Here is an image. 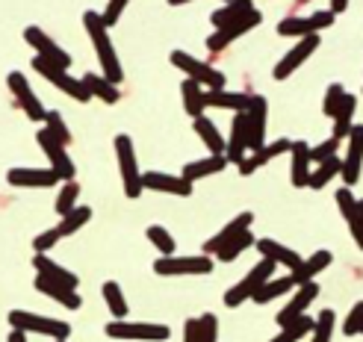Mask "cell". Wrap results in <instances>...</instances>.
<instances>
[{
	"instance_id": "1",
	"label": "cell",
	"mask_w": 363,
	"mask_h": 342,
	"mask_svg": "<svg viewBox=\"0 0 363 342\" xmlns=\"http://www.w3.org/2000/svg\"><path fill=\"white\" fill-rule=\"evenodd\" d=\"M83 24H86L89 39H92V45H95V53H98V62H101L104 77L118 86L124 80V71H121V62H118V53H116L113 42H110V33H106V27L101 24V15L89 9L83 15Z\"/></svg>"
},
{
	"instance_id": "2",
	"label": "cell",
	"mask_w": 363,
	"mask_h": 342,
	"mask_svg": "<svg viewBox=\"0 0 363 342\" xmlns=\"http://www.w3.org/2000/svg\"><path fill=\"white\" fill-rule=\"evenodd\" d=\"M9 325H12V331L42 334V336H50L53 342L71 336V325H68V321L50 319V316H39V313H27V310H12L9 313Z\"/></svg>"
},
{
	"instance_id": "3",
	"label": "cell",
	"mask_w": 363,
	"mask_h": 342,
	"mask_svg": "<svg viewBox=\"0 0 363 342\" xmlns=\"http://www.w3.org/2000/svg\"><path fill=\"white\" fill-rule=\"evenodd\" d=\"M275 268H278L275 263L263 257V260H260L257 266H254L251 272H248L237 286H230V290L225 292V304L233 310V307H240L242 301H254V295H257V292L263 290V286L272 280V275H275Z\"/></svg>"
},
{
	"instance_id": "4",
	"label": "cell",
	"mask_w": 363,
	"mask_h": 342,
	"mask_svg": "<svg viewBox=\"0 0 363 342\" xmlns=\"http://www.w3.org/2000/svg\"><path fill=\"white\" fill-rule=\"evenodd\" d=\"M116 156H118V171H121V186L127 198H139L142 195V171L136 163V151H133V139L127 133L116 136Z\"/></svg>"
},
{
	"instance_id": "5",
	"label": "cell",
	"mask_w": 363,
	"mask_h": 342,
	"mask_svg": "<svg viewBox=\"0 0 363 342\" xmlns=\"http://www.w3.org/2000/svg\"><path fill=\"white\" fill-rule=\"evenodd\" d=\"M30 65L39 71V74L45 77V80H50L53 86L60 89V92H65L68 98H74V101H80V103H86V101H92V92L86 89V83L83 80H77V77H71L65 68H60V65H50L48 59H42V57H33L30 59Z\"/></svg>"
},
{
	"instance_id": "6",
	"label": "cell",
	"mask_w": 363,
	"mask_h": 342,
	"mask_svg": "<svg viewBox=\"0 0 363 342\" xmlns=\"http://www.w3.org/2000/svg\"><path fill=\"white\" fill-rule=\"evenodd\" d=\"M110 339H133V342H162L169 339V325H157V321H110L106 325Z\"/></svg>"
},
{
	"instance_id": "7",
	"label": "cell",
	"mask_w": 363,
	"mask_h": 342,
	"mask_svg": "<svg viewBox=\"0 0 363 342\" xmlns=\"http://www.w3.org/2000/svg\"><path fill=\"white\" fill-rule=\"evenodd\" d=\"M154 272L160 278H195V275H210L213 272V260L207 254H195V257H160L154 263Z\"/></svg>"
},
{
	"instance_id": "8",
	"label": "cell",
	"mask_w": 363,
	"mask_h": 342,
	"mask_svg": "<svg viewBox=\"0 0 363 342\" xmlns=\"http://www.w3.org/2000/svg\"><path fill=\"white\" fill-rule=\"evenodd\" d=\"M172 65L184 71L189 80L201 83V86H210V92H213V89L219 92V89H225V83H228L222 71H216L213 65H207V62H201V59H195L192 53H186V50H174V53H172Z\"/></svg>"
},
{
	"instance_id": "9",
	"label": "cell",
	"mask_w": 363,
	"mask_h": 342,
	"mask_svg": "<svg viewBox=\"0 0 363 342\" xmlns=\"http://www.w3.org/2000/svg\"><path fill=\"white\" fill-rule=\"evenodd\" d=\"M6 86H9V92H12L15 103L27 113V118H33V121H45L48 110H45V103L35 98V92H33V86H30L27 74H21V71H12V74L6 77Z\"/></svg>"
},
{
	"instance_id": "10",
	"label": "cell",
	"mask_w": 363,
	"mask_h": 342,
	"mask_svg": "<svg viewBox=\"0 0 363 342\" xmlns=\"http://www.w3.org/2000/svg\"><path fill=\"white\" fill-rule=\"evenodd\" d=\"M24 42L35 50V57H42V59H48L50 65H60V68H65L68 71V65H71V57L68 53L50 39V35L42 30V27H27L24 30Z\"/></svg>"
},
{
	"instance_id": "11",
	"label": "cell",
	"mask_w": 363,
	"mask_h": 342,
	"mask_svg": "<svg viewBox=\"0 0 363 342\" xmlns=\"http://www.w3.org/2000/svg\"><path fill=\"white\" fill-rule=\"evenodd\" d=\"M35 139H39V148L45 151V156L50 159V169L60 174V180H65V183H71L74 180V159L68 156V151H65V145H60L57 139H53L45 127L35 133Z\"/></svg>"
},
{
	"instance_id": "12",
	"label": "cell",
	"mask_w": 363,
	"mask_h": 342,
	"mask_svg": "<svg viewBox=\"0 0 363 342\" xmlns=\"http://www.w3.org/2000/svg\"><path fill=\"white\" fill-rule=\"evenodd\" d=\"M334 24V15L325 9V12H313V15H301V18H284L278 24L281 35H298V39H307V35H319V30L331 27Z\"/></svg>"
},
{
	"instance_id": "13",
	"label": "cell",
	"mask_w": 363,
	"mask_h": 342,
	"mask_svg": "<svg viewBox=\"0 0 363 342\" xmlns=\"http://www.w3.org/2000/svg\"><path fill=\"white\" fill-rule=\"evenodd\" d=\"M266 113H269V103L263 95H251V106H248V151L257 154L266 148Z\"/></svg>"
},
{
	"instance_id": "14",
	"label": "cell",
	"mask_w": 363,
	"mask_h": 342,
	"mask_svg": "<svg viewBox=\"0 0 363 342\" xmlns=\"http://www.w3.org/2000/svg\"><path fill=\"white\" fill-rule=\"evenodd\" d=\"M360 169H363V124H354L349 133V151L346 159H342V174H340L346 189H352L360 180Z\"/></svg>"
},
{
	"instance_id": "15",
	"label": "cell",
	"mask_w": 363,
	"mask_h": 342,
	"mask_svg": "<svg viewBox=\"0 0 363 342\" xmlns=\"http://www.w3.org/2000/svg\"><path fill=\"white\" fill-rule=\"evenodd\" d=\"M263 21V18H260V12H257V6H254L248 15H242L240 18V21H233L230 27H225V30H216L213 35H210V39H207V47L216 53V50H225L233 39H240V35H245L248 30H254V27H257Z\"/></svg>"
},
{
	"instance_id": "16",
	"label": "cell",
	"mask_w": 363,
	"mask_h": 342,
	"mask_svg": "<svg viewBox=\"0 0 363 342\" xmlns=\"http://www.w3.org/2000/svg\"><path fill=\"white\" fill-rule=\"evenodd\" d=\"M251 224H254V212H240L233 222H228L216 236H210L207 242H204V254L210 257V254H219V251L225 248V245H230L237 236H242L245 230H251Z\"/></svg>"
},
{
	"instance_id": "17",
	"label": "cell",
	"mask_w": 363,
	"mask_h": 342,
	"mask_svg": "<svg viewBox=\"0 0 363 342\" xmlns=\"http://www.w3.org/2000/svg\"><path fill=\"white\" fill-rule=\"evenodd\" d=\"M316 295H319V283H316V280L298 286V292L293 295V301H286V307L278 313V325L286 328V325H293L296 319L307 316V307H311V304L316 301Z\"/></svg>"
},
{
	"instance_id": "18",
	"label": "cell",
	"mask_w": 363,
	"mask_h": 342,
	"mask_svg": "<svg viewBox=\"0 0 363 342\" xmlns=\"http://www.w3.org/2000/svg\"><path fill=\"white\" fill-rule=\"evenodd\" d=\"M316 47H319V35H307V39H301V42L275 65V80H286L289 74H293V71H298L307 59H311V53H316Z\"/></svg>"
},
{
	"instance_id": "19",
	"label": "cell",
	"mask_w": 363,
	"mask_h": 342,
	"mask_svg": "<svg viewBox=\"0 0 363 342\" xmlns=\"http://www.w3.org/2000/svg\"><path fill=\"white\" fill-rule=\"evenodd\" d=\"M142 186L154 189V192H169L177 198H189L192 195V183H186L180 174H166V171H145L142 174Z\"/></svg>"
},
{
	"instance_id": "20",
	"label": "cell",
	"mask_w": 363,
	"mask_h": 342,
	"mask_svg": "<svg viewBox=\"0 0 363 342\" xmlns=\"http://www.w3.org/2000/svg\"><path fill=\"white\" fill-rule=\"evenodd\" d=\"M245 154H248V118H245V113H240L230 121V142H228L225 156H228V163L240 169L245 163Z\"/></svg>"
},
{
	"instance_id": "21",
	"label": "cell",
	"mask_w": 363,
	"mask_h": 342,
	"mask_svg": "<svg viewBox=\"0 0 363 342\" xmlns=\"http://www.w3.org/2000/svg\"><path fill=\"white\" fill-rule=\"evenodd\" d=\"M6 183L9 186H30V189H45V186H53L60 183V174L53 169H12L6 174Z\"/></svg>"
},
{
	"instance_id": "22",
	"label": "cell",
	"mask_w": 363,
	"mask_h": 342,
	"mask_svg": "<svg viewBox=\"0 0 363 342\" xmlns=\"http://www.w3.org/2000/svg\"><path fill=\"white\" fill-rule=\"evenodd\" d=\"M35 292H42V295H48L50 301L62 304L65 310H80V304H83V298L77 295V290H71V286H62V283L50 280V278H45V275L35 278Z\"/></svg>"
},
{
	"instance_id": "23",
	"label": "cell",
	"mask_w": 363,
	"mask_h": 342,
	"mask_svg": "<svg viewBox=\"0 0 363 342\" xmlns=\"http://www.w3.org/2000/svg\"><path fill=\"white\" fill-rule=\"evenodd\" d=\"M257 251L266 257V260H272L275 266H284V268H289V272H298V266L304 263L293 248H286V245H281L278 239H257Z\"/></svg>"
},
{
	"instance_id": "24",
	"label": "cell",
	"mask_w": 363,
	"mask_h": 342,
	"mask_svg": "<svg viewBox=\"0 0 363 342\" xmlns=\"http://www.w3.org/2000/svg\"><path fill=\"white\" fill-rule=\"evenodd\" d=\"M293 151V142L289 139H278V142H269V145L263 148V151H257V154H251V156H245V163L240 166V174L242 177H248V174H254L260 166H266V163H272L275 156H281V154H289Z\"/></svg>"
},
{
	"instance_id": "25",
	"label": "cell",
	"mask_w": 363,
	"mask_h": 342,
	"mask_svg": "<svg viewBox=\"0 0 363 342\" xmlns=\"http://www.w3.org/2000/svg\"><path fill=\"white\" fill-rule=\"evenodd\" d=\"M228 166H230V163H228V156H204V159H192V163L184 166L180 177H184L186 183H198L201 177L219 174V171H225Z\"/></svg>"
},
{
	"instance_id": "26",
	"label": "cell",
	"mask_w": 363,
	"mask_h": 342,
	"mask_svg": "<svg viewBox=\"0 0 363 342\" xmlns=\"http://www.w3.org/2000/svg\"><path fill=\"white\" fill-rule=\"evenodd\" d=\"M207 106H219V110H230V113H248V106H251V95L245 92H228V89H219V92H210L207 89V95H204Z\"/></svg>"
},
{
	"instance_id": "27",
	"label": "cell",
	"mask_w": 363,
	"mask_h": 342,
	"mask_svg": "<svg viewBox=\"0 0 363 342\" xmlns=\"http://www.w3.org/2000/svg\"><path fill=\"white\" fill-rule=\"evenodd\" d=\"M33 266H35V272H39V275H45V278H50V280H57V283H62V286H71V290H77L80 278H77L74 272H68L65 266L53 263L48 254H35V257H33Z\"/></svg>"
},
{
	"instance_id": "28",
	"label": "cell",
	"mask_w": 363,
	"mask_h": 342,
	"mask_svg": "<svg viewBox=\"0 0 363 342\" xmlns=\"http://www.w3.org/2000/svg\"><path fill=\"white\" fill-rule=\"evenodd\" d=\"M204 89H201V83H195V80H184L180 83V98H184V110H186V115L189 118H204V110H207V101H204Z\"/></svg>"
},
{
	"instance_id": "29",
	"label": "cell",
	"mask_w": 363,
	"mask_h": 342,
	"mask_svg": "<svg viewBox=\"0 0 363 342\" xmlns=\"http://www.w3.org/2000/svg\"><path fill=\"white\" fill-rule=\"evenodd\" d=\"M293 186L304 189L311 186V145L307 142H293Z\"/></svg>"
},
{
	"instance_id": "30",
	"label": "cell",
	"mask_w": 363,
	"mask_h": 342,
	"mask_svg": "<svg viewBox=\"0 0 363 342\" xmlns=\"http://www.w3.org/2000/svg\"><path fill=\"white\" fill-rule=\"evenodd\" d=\"M334 263V254L331 251H316V254H311L301 266H298V272H293V278H296V283L298 286H304V283H313V278L319 275V272H325Z\"/></svg>"
},
{
	"instance_id": "31",
	"label": "cell",
	"mask_w": 363,
	"mask_h": 342,
	"mask_svg": "<svg viewBox=\"0 0 363 342\" xmlns=\"http://www.w3.org/2000/svg\"><path fill=\"white\" fill-rule=\"evenodd\" d=\"M195 133L201 136V142L207 145L210 156H225V151H228V142H225V136L219 133V127H216V124H213L207 115L195 121Z\"/></svg>"
},
{
	"instance_id": "32",
	"label": "cell",
	"mask_w": 363,
	"mask_h": 342,
	"mask_svg": "<svg viewBox=\"0 0 363 342\" xmlns=\"http://www.w3.org/2000/svg\"><path fill=\"white\" fill-rule=\"evenodd\" d=\"M83 83H86V89L92 92V98H101L104 103H118V98H121V89L116 86V83H110L104 74H83L80 77Z\"/></svg>"
},
{
	"instance_id": "33",
	"label": "cell",
	"mask_w": 363,
	"mask_h": 342,
	"mask_svg": "<svg viewBox=\"0 0 363 342\" xmlns=\"http://www.w3.org/2000/svg\"><path fill=\"white\" fill-rule=\"evenodd\" d=\"M354 110H357V98L354 95H346L342 98V103H340V110H337V118H334V139H346L349 133H352V127H354Z\"/></svg>"
},
{
	"instance_id": "34",
	"label": "cell",
	"mask_w": 363,
	"mask_h": 342,
	"mask_svg": "<svg viewBox=\"0 0 363 342\" xmlns=\"http://www.w3.org/2000/svg\"><path fill=\"white\" fill-rule=\"evenodd\" d=\"M251 9H254V4H248V0H233V4L216 9V12L210 15V21H213L216 30H225V27H230L233 21H240L242 15H248Z\"/></svg>"
},
{
	"instance_id": "35",
	"label": "cell",
	"mask_w": 363,
	"mask_h": 342,
	"mask_svg": "<svg viewBox=\"0 0 363 342\" xmlns=\"http://www.w3.org/2000/svg\"><path fill=\"white\" fill-rule=\"evenodd\" d=\"M313 331H316V319L313 316H301V319L293 321V325L281 328V334L272 342H301L304 336H313Z\"/></svg>"
},
{
	"instance_id": "36",
	"label": "cell",
	"mask_w": 363,
	"mask_h": 342,
	"mask_svg": "<svg viewBox=\"0 0 363 342\" xmlns=\"http://www.w3.org/2000/svg\"><path fill=\"white\" fill-rule=\"evenodd\" d=\"M296 278H293V272H289L286 278H272L266 286H263V290L257 292V295H254V301H257V304H269V301H275V298H281V295H286L289 290H296Z\"/></svg>"
},
{
	"instance_id": "37",
	"label": "cell",
	"mask_w": 363,
	"mask_h": 342,
	"mask_svg": "<svg viewBox=\"0 0 363 342\" xmlns=\"http://www.w3.org/2000/svg\"><path fill=\"white\" fill-rule=\"evenodd\" d=\"M342 174V159L340 156H331V159H325V163H319L313 171H311V189H325L331 183L334 177Z\"/></svg>"
},
{
	"instance_id": "38",
	"label": "cell",
	"mask_w": 363,
	"mask_h": 342,
	"mask_svg": "<svg viewBox=\"0 0 363 342\" xmlns=\"http://www.w3.org/2000/svg\"><path fill=\"white\" fill-rule=\"evenodd\" d=\"M104 301H106V307H110L113 319L116 321H124L127 316V301H124V292H121V286L116 280H106L104 283Z\"/></svg>"
},
{
	"instance_id": "39",
	"label": "cell",
	"mask_w": 363,
	"mask_h": 342,
	"mask_svg": "<svg viewBox=\"0 0 363 342\" xmlns=\"http://www.w3.org/2000/svg\"><path fill=\"white\" fill-rule=\"evenodd\" d=\"M89 219H92V210H89V207H77L71 215H65V219L57 227H53V230H57L60 239H65V236H71V233H77L83 224H89Z\"/></svg>"
},
{
	"instance_id": "40",
	"label": "cell",
	"mask_w": 363,
	"mask_h": 342,
	"mask_svg": "<svg viewBox=\"0 0 363 342\" xmlns=\"http://www.w3.org/2000/svg\"><path fill=\"white\" fill-rule=\"evenodd\" d=\"M45 130L53 136L60 142V145H71V142H74V136H71V130H68V124H65V118L57 113V110H50L48 115H45Z\"/></svg>"
},
{
	"instance_id": "41",
	"label": "cell",
	"mask_w": 363,
	"mask_h": 342,
	"mask_svg": "<svg viewBox=\"0 0 363 342\" xmlns=\"http://www.w3.org/2000/svg\"><path fill=\"white\" fill-rule=\"evenodd\" d=\"M77 198H80V183H77V180H71V183L62 186V192H60V198H57V212L62 215V219L80 207Z\"/></svg>"
},
{
	"instance_id": "42",
	"label": "cell",
	"mask_w": 363,
	"mask_h": 342,
	"mask_svg": "<svg viewBox=\"0 0 363 342\" xmlns=\"http://www.w3.org/2000/svg\"><path fill=\"white\" fill-rule=\"evenodd\" d=\"M145 233H148V239H151V245L160 251V254L162 257H174V239H172V233L166 230V227H160V224H151L148 230H145Z\"/></svg>"
},
{
	"instance_id": "43",
	"label": "cell",
	"mask_w": 363,
	"mask_h": 342,
	"mask_svg": "<svg viewBox=\"0 0 363 342\" xmlns=\"http://www.w3.org/2000/svg\"><path fill=\"white\" fill-rule=\"evenodd\" d=\"M251 245H257V239H254V233H251V230H245L242 236H237L230 245H225L216 257H219L222 263H233V260H237V257L242 254V251H245V248H251Z\"/></svg>"
},
{
	"instance_id": "44",
	"label": "cell",
	"mask_w": 363,
	"mask_h": 342,
	"mask_svg": "<svg viewBox=\"0 0 363 342\" xmlns=\"http://www.w3.org/2000/svg\"><path fill=\"white\" fill-rule=\"evenodd\" d=\"M334 325H337V313H334V310H322V313L316 316V331H313L311 342H331Z\"/></svg>"
},
{
	"instance_id": "45",
	"label": "cell",
	"mask_w": 363,
	"mask_h": 342,
	"mask_svg": "<svg viewBox=\"0 0 363 342\" xmlns=\"http://www.w3.org/2000/svg\"><path fill=\"white\" fill-rule=\"evenodd\" d=\"M357 198H354V192L352 189H346V186H342V189H337V207H340V212H342V219H346L349 224L357 219Z\"/></svg>"
},
{
	"instance_id": "46",
	"label": "cell",
	"mask_w": 363,
	"mask_h": 342,
	"mask_svg": "<svg viewBox=\"0 0 363 342\" xmlns=\"http://www.w3.org/2000/svg\"><path fill=\"white\" fill-rule=\"evenodd\" d=\"M342 98H346V92H342V86H340V83H331V86H328V92H325V101H322V113L328 115L331 121L337 118V110H340Z\"/></svg>"
},
{
	"instance_id": "47",
	"label": "cell",
	"mask_w": 363,
	"mask_h": 342,
	"mask_svg": "<svg viewBox=\"0 0 363 342\" xmlns=\"http://www.w3.org/2000/svg\"><path fill=\"white\" fill-rule=\"evenodd\" d=\"M340 145L342 142L340 139H334V136H328L322 142V145H316V148H311V163H325V159H331V156H337V151H340Z\"/></svg>"
},
{
	"instance_id": "48",
	"label": "cell",
	"mask_w": 363,
	"mask_h": 342,
	"mask_svg": "<svg viewBox=\"0 0 363 342\" xmlns=\"http://www.w3.org/2000/svg\"><path fill=\"white\" fill-rule=\"evenodd\" d=\"M198 331H201V342H216L219 339V319H216V313L198 316Z\"/></svg>"
},
{
	"instance_id": "49",
	"label": "cell",
	"mask_w": 363,
	"mask_h": 342,
	"mask_svg": "<svg viewBox=\"0 0 363 342\" xmlns=\"http://www.w3.org/2000/svg\"><path fill=\"white\" fill-rule=\"evenodd\" d=\"M342 334H346V336L363 334V301H357L352 307V313L346 316V321H342Z\"/></svg>"
},
{
	"instance_id": "50",
	"label": "cell",
	"mask_w": 363,
	"mask_h": 342,
	"mask_svg": "<svg viewBox=\"0 0 363 342\" xmlns=\"http://www.w3.org/2000/svg\"><path fill=\"white\" fill-rule=\"evenodd\" d=\"M124 9H127V0H113V4H106V9L101 12V24H104L106 30H110V27H116Z\"/></svg>"
},
{
	"instance_id": "51",
	"label": "cell",
	"mask_w": 363,
	"mask_h": 342,
	"mask_svg": "<svg viewBox=\"0 0 363 342\" xmlns=\"http://www.w3.org/2000/svg\"><path fill=\"white\" fill-rule=\"evenodd\" d=\"M60 242V236H57V230H45V233H39V236H35L33 239V248H35V254H48V251L53 248V245H57Z\"/></svg>"
},
{
	"instance_id": "52",
	"label": "cell",
	"mask_w": 363,
	"mask_h": 342,
	"mask_svg": "<svg viewBox=\"0 0 363 342\" xmlns=\"http://www.w3.org/2000/svg\"><path fill=\"white\" fill-rule=\"evenodd\" d=\"M346 9H349L346 0H334V4L328 6V12H331V15H340V12H346Z\"/></svg>"
},
{
	"instance_id": "53",
	"label": "cell",
	"mask_w": 363,
	"mask_h": 342,
	"mask_svg": "<svg viewBox=\"0 0 363 342\" xmlns=\"http://www.w3.org/2000/svg\"><path fill=\"white\" fill-rule=\"evenodd\" d=\"M9 342H27V334H21V331H12V334H9Z\"/></svg>"
},
{
	"instance_id": "54",
	"label": "cell",
	"mask_w": 363,
	"mask_h": 342,
	"mask_svg": "<svg viewBox=\"0 0 363 342\" xmlns=\"http://www.w3.org/2000/svg\"><path fill=\"white\" fill-rule=\"evenodd\" d=\"M60 342H65V339H60Z\"/></svg>"
}]
</instances>
